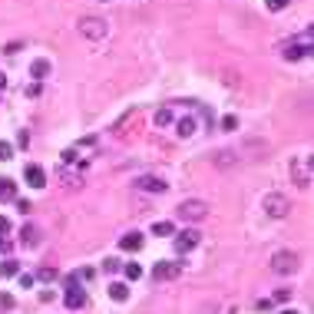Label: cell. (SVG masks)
Segmentation results:
<instances>
[{
  "label": "cell",
  "mask_w": 314,
  "mask_h": 314,
  "mask_svg": "<svg viewBox=\"0 0 314 314\" xmlns=\"http://www.w3.org/2000/svg\"><path fill=\"white\" fill-rule=\"evenodd\" d=\"M175 215L182 218V222H202L208 215V202H202V198H185V202H179Z\"/></svg>",
  "instance_id": "cell-1"
},
{
  "label": "cell",
  "mask_w": 314,
  "mask_h": 314,
  "mask_svg": "<svg viewBox=\"0 0 314 314\" xmlns=\"http://www.w3.org/2000/svg\"><path fill=\"white\" fill-rule=\"evenodd\" d=\"M63 304L70 308V311H79V308L86 304V291H83V284H79V278H76V275H70V278H66Z\"/></svg>",
  "instance_id": "cell-2"
},
{
  "label": "cell",
  "mask_w": 314,
  "mask_h": 314,
  "mask_svg": "<svg viewBox=\"0 0 314 314\" xmlns=\"http://www.w3.org/2000/svg\"><path fill=\"white\" fill-rule=\"evenodd\" d=\"M271 271L275 275H294L298 271V255L294 251H275L271 255Z\"/></svg>",
  "instance_id": "cell-3"
},
{
  "label": "cell",
  "mask_w": 314,
  "mask_h": 314,
  "mask_svg": "<svg viewBox=\"0 0 314 314\" xmlns=\"http://www.w3.org/2000/svg\"><path fill=\"white\" fill-rule=\"evenodd\" d=\"M79 33L89 37V40H103L109 33V23L103 20V17H83V20H79Z\"/></svg>",
  "instance_id": "cell-4"
},
{
  "label": "cell",
  "mask_w": 314,
  "mask_h": 314,
  "mask_svg": "<svg viewBox=\"0 0 314 314\" xmlns=\"http://www.w3.org/2000/svg\"><path fill=\"white\" fill-rule=\"evenodd\" d=\"M265 212H268L271 218H284L291 212V202H288L281 192H271V195H265Z\"/></svg>",
  "instance_id": "cell-5"
},
{
  "label": "cell",
  "mask_w": 314,
  "mask_h": 314,
  "mask_svg": "<svg viewBox=\"0 0 314 314\" xmlns=\"http://www.w3.org/2000/svg\"><path fill=\"white\" fill-rule=\"evenodd\" d=\"M198 232L195 228H182V232H175V241H172V248H175V255H185V251H192L195 245H198Z\"/></svg>",
  "instance_id": "cell-6"
},
{
  "label": "cell",
  "mask_w": 314,
  "mask_h": 314,
  "mask_svg": "<svg viewBox=\"0 0 314 314\" xmlns=\"http://www.w3.org/2000/svg\"><path fill=\"white\" fill-rule=\"evenodd\" d=\"M179 275H182V265H179V261H159V265L152 268V278H156V281H172Z\"/></svg>",
  "instance_id": "cell-7"
},
{
  "label": "cell",
  "mask_w": 314,
  "mask_h": 314,
  "mask_svg": "<svg viewBox=\"0 0 314 314\" xmlns=\"http://www.w3.org/2000/svg\"><path fill=\"white\" fill-rule=\"evenodd\" d=\"M291 175H294V185L308 189V185H311V159H298V162L291 165Z\"/></svg>",
  "instance_id": "cell-8"
},
{
  "label": "cell",
  "mask_w": 314,
  "mask_h": 314,
  "mask_svg": "<svg viewBox=\"0 0 314 314\" xmlns=\"http://www.w3.org/2000/svg\"><path fill=\"white\" fill-rule=\"evenodd\" d=\"M136 189H139V192H165L169 182L159 179V175H139V179H136Z\"/></svg>",
  "instance_id": "cell-9"
},
{
  "label": "cell",
  "mask_w": 314,
  "mask_h": 314,
  "mask_svg": "<svg viewBox=\"0 0 314 314\" xmlns=\"http://www.w3.org/2000/svg\"><path fill=\"white\" fill-rule=\"evenodd\" d=\"M23 179H27V185H33V189H43L46 185V172L40 165H27V169H23Z\"/></svg>",
  "instance_id": "cell-10"
},
{
  "label": "cell",
  "mask_w": 314,
  "mask_h": 314,
  "mask_svg": "<svg viewBox=\"0 0 314 314\" xmlns=\"http://www.w3.org/2000/svg\"><path fill=\"white\" fill-rule=\"evenodd\" d=\"M20 245L23 248H37V245H40V228L37 225H23L20 228Z\"/></svg>",
  "instance_id": "cell-11"
},
{
  "label": "cell",
  "mask_w": 314,
  "mask_h": 314,
  "mask_svg": "<svg viewBox=\"0 0 314 314\" xmlns=\"http://www.w3.org/2000/svg\"><path fill=\"white\" fill-rule=\"evenodd\" d=\"M308 53H311V43H298L294 40V43L284 46V60H304Z\"/></svg>",
  "instance_id": "cell-12"
},
{
  "label": "cell",
  "mask_w": 314,
  "mask_h": 314,
  "mask_svg": "<svg viewBox=\"0 0 314 314\" xmlns=\"http://www.w3.org/2000/svg\"><path fill=\"white\" fill-rule=\"evenodd\" d=\"M142 241H146V238H142L139 232H129V235H122V238H119V248L122 251H139Z\"/></svg>",
  "instance_id": "cell-13"
},
{
  "label": "cell",
  "mask_w": 314,
  "mask_h": 314,
  "mask_svg": "<svg viewBox=\"0 0 314 314\" xmlns=\"http://www.w3.org/2000/svg\"><path fill=\"white\" fill-rule=\"evenodd\" d=\"M0 202H17V182L13 179H0Z\"/></svg>",
  "instance_id": "cell-14"
},
{
  "label": "cell",
  "mask_w": 314,
  "mask_h": 314,
  "mask_svg": "<svg viewBox=\"0 0 314 314\" xmlns=\"http://www.w3.org/2000/svg\"><path fill=\"white\" fill-rule=\"evenodd\" d=\"M109 298H113V301H126V298H129V284L126 281H113L109 284Z\"/></svg>",
  "instance_id": "cell-15"
},
{
  "label": "cell",
  "mask_w": 314,
  "mask_h": 314,
  "mask_svg": "<svg viewBox=\"0 0 314 314\" xmlns=\"http://www.w3.org/2000/svg\"><path fill=\"white\" fill-rule=\"evenodd\" d=\"M46 73H50V60L40 56V60H33V63H30V76H33V79H43Z\"/></svg>",
  "instance_id": "cell-16"
},
{
  "label": "cell",
  "mask_w": 314,
  "mask_h": 314,
  "mask_svg": "<svg viewBox=\"0 0 314 314\" xmlns=\"http://www.w3.org/2000/svg\"><path fill=\"white\" fill-rule=\"evenodd\" d=\"M175 129H179V136H182V139H189V136L198 129V126H195V116H185V119H179V122H175Z\"/></svg>",
  "instance_id": "cell-17"
},
{
  "label": "cell",
  "mask_w": 314,
  "mask_h": 314,
  "mask_svg": "<svg viewBox=\"0 0 314 314\" xmlns=\"http://www.w3.org/2000/svg\"><path fill=\"white\" fill-rule=\"evenodd\" d=\"M33 278H37V281H56V278H60V271H56L53 265H43V268L37 271Z\"/></svg>",
  "instance_id": "cell-18"
},
{
  "label": "cell",
  "mask_w": 314,
  "mask_h": 314,
  "mask_svg": "<svg viewBox=\"0 0 314 314\" xmlns=\"http://www.w3.org/2000/svg\"><path fill=\"white\" fill-rule=\"evenodd\" d=\"M0 275H3V278H13V275H20V261H17V258H7L3 265H0Z\"/></svg>",
  "instance_id": "cell-19"
},
{
  "label": "cell",
  "mask_w": 314,
  "mask_h": 314,
  "mask_svg": "<svg viewBox=\"0 0 314 314\" xmlns=\"http://www.w3.org/2000/svg\"><path fill=\"white\" fill-rule=\"evenodd\" d=\"M215 165H218V169H232V165H235V152L222 149V152L215 156Z\"/></svg>",
  "instance_id": "cell-20"
},
{
  "label": "cell",
  "mask_w": 314,
  "mask_h": 314,
  "mask_svg": "<svg viewBox=\"0 0 314 314\" xmlns=\"http://www.w3.org/2000/svg\"><path fill=\"white\" fill-rule=\"evenodd\" d=\"M152 235H162V238L165 235H175V225L172 222H156V225H152Z\"/></svg>",
  "instance_id": "cell-21"
},
{
  "label": "cell",
  "mask_w": 314,
  "mask_h": 314,
  "mask_svg": "<svg viewBox=\"0 0 314 314\" xmlns=\"http://www.w3.org/2000/svg\"><path fill=\"white\" fill-rule=\"evenodd\" d=\"M122 271H126V278H129V281H139V278H142V268L136 265V261H129V265H122Z\"/></svg>",
  "instance_id": "cell-22"
},
{
  "label": "cell",
  "mask_w": 314,
  "mask_h": 314,
  "mask_svg": "<svg viewBox=\"0 0 314 314\" xmlns=\"http://www.w3.org/2000/svg\"><path fill=\"white\" fill-rule=\"evenodd\" d=\"M172 119H175L172 109H159V113H156V126H169Z\"/></svg>",
  "instance_id": "cell-23"
},
{
  "label": "cell",
  "mask_w": 314,
  "mask_h": 314,
  "mask_svg": "<svg viewBox=\"0 0 314 314\" xmlns=\"http://www.w3.org/2000/svg\"><path fill=\"white\" fill-rule=\"evenodd\" d=\"M13 304H17V301H13V294H7V291H0V311H10Z\"/></svg>",
  "instance_id": "cell-24"
},
{
  "label": "cell",
  "mask_w": 314,
  "mask_h": 314,
  "mask_svg": "<svg viewBox=\"0 0 314 314\" xmlns=\"http://www.w3.org/2000/svg\"><path fill=\"white\" fill-rule=\"evenodd\" d=\"M222 129L235 132V129H238V119H235V116H222Z\"/></svg>",
  "instance_id": "cell-25"
},
{
  "label": "cell",
  "mask_w": 314,
  "mask_h": 314,
  "mask_svg": "<svg viewBox=\"0 0 314 314\" xmlns=\"http://www.w3.org/2000/svg\"><path fill=\"white\" fill-rule=\"evenodd\" d=\"M119 268H122L119 258H106V261H103V271H109V275H113V271H119Z\"/></svg>",
  "instance_id": "cell-26"
},
{
  "label": "cell",
  "mask_w": 314,
  "mask_h": 314,
  "mask_svg": "<svg viewBox=\"0 0 314 314\" xmlns=\"http://www.w3.org/2000/svg\"><path fill=\"white\" fill-rule=\"evenodd\" d=\"M60 159H63V165H76V162H79V159H76V149H66Z\"/></svg>",
  "instance_id": "cell-27"
},
{
  "label": "cell",
  "mask_w": 314,
  "mask_h": 314,
  "mask_svg": "<svg viewBox=\"0 0 314 314\" xmlns=\"http://www.w3.org/2000/svg\"><path fill=\"white\" fill-rule=\"evenodd\" d=\"M288 298H291V288H278V291H275V298H271V301H288Z\"/></svg>",
  "instance_id": "cell-28"
},
{
  "label": "cell",
  "mask_w": 314,
  "mask_h": 314,
  "mask_svg": "<svg viewBox=\"0 0 314 314\" xmlns=\"http://www.w3.org/2000/svg\"><path fill=\"white\" fill-rule=\"evenodd\" d=\"M60 179L66 182V189H79V179H76V175H66V172H60Z\"/></svg>",
  "instance_id": "cell-29"
},
{
  "label": "cell",
  "mask_w": 314,
  "mask_h": 314,
  "mask_svg": "<svg viewBox=\"0 0 314 314\" xmlns=\"http://www.w3.org/2000/svg\"><path fill=\"white\" fill-rule=\"evenodd\" d=\"M265 3H268V10H284L291 0H265Z\"/></svg>",
  "instance_id": "cell-30"
},
{
  "label": "cell",
  "mask_w": 314,
  "mask_h": 314,
  "mask_svg": "<svg viewBox=\"0 0 314 314\" xmlns=\"http://www.w3.org/2000/svg\"><path fill=\"white\" fill-rule=\"evenodd\" d=\"M13 156V146L10 142H0V159H3V162H7V159H10Z\"/></svg>",
  "instance_id": "cell-31"
},
{
  "label": "cell",
  "mask_w": 314,
  "mask_h": 314,
  "mask_svg": "<svg viewBox=\"0 0 314 314\" xmlns=\"http://www.w3.org/2000/svg\"><path fill=\"white\" fill-rule=\"evenodd\" d=\"M17 208H20L23 215H30V212H33V205H30V202H27V198H17Z\"/></svg>",
  "instance_id": "cell-32"
},
{
  "label": "cell",
  "mask_w": 314,
  "mask_h": 314,
  "mask_svg": "<svg viewBox=\"0 0 314 314\" xmlns=\"http://www.w3.org/2000/svg\"><path fill=\"white\" fill-rule=\"evenodd\" d=\"M17 146L27 149V146H30V132H20V136H17Z\"/></svg>",
  "instance_id": "cell-33"
},
{
  "label": "cell",
  "mask_w": 314,
  "mask_h": 314,
  "mask_svg": "<svg viewBox=\"0 0 314 314\" xmlns=\"http://www.w3.org/2000/svg\"><path fill=\"white\" fill-rule=\"evenodd\" d=\"M20 46H23V43H17V40H13V43L3 46V53H20Z\"/></svg>",
  "instance_id": "cell-34"
},
{
  "label": "cell",
  "mask_w": 314,
  "mask_h": 314,
  "mask_svg": "<svg viewBox=\"0 0 314 314\" xmlns=\"http://www.w3.org/2000/svg\"><path fill=\"white\" fill-rule=\"evenodd\" d=\"M33 281H37L33 275H20V284H23V288H33Z\"/></svg>",
  "instance_id": "cell-35"
},
{
  "label": "cell",
  "mask_w": 314,
  "mask_h": 314,
  "mask_svg": "<svg viewBox=\"0 0 314 314\" xmlns=\"http://www.w3.org/2000/svg\"><path fill=\"white\" fill-rule=\"evenodd\" d=\"M27 96H40V83H30L27 86Z\"/></svg>",
  "instance_id": "cell-36"
},
{
  "label": "cell",
  "mask_w": 314,
  "mask_h": 314,
  "mask_svg": "<svg viewBox=\"0 0 314 314\" xmlns=\"http://www.w3.org/2000/svg\"><path fill=\"white\" fill-rule=\"evenodd\" d=\"M7 232H10V222H7V218L0 215V235H7Z\"/></svg>",
  "instance_id": "cell-37"
},
{
  "label": "cell",
  "mask_w": 314,
  "mask_h": 314,
  "mask_svg": "<svg viewBox=\"0 0 314 314\" xmlns=\"http://www.w3.org/2000/svg\"><path fill=\"white\" fill-rule=\"evenodd\" d=\"M10 248H13L10 241H7V238H0V251H10Z\"/></svg>",
  "instance_id": "cell-38"
},
{
  "label": "cell",
  "mask_w": 314,
  "mask_h": 314,
  "mask_svg": "<svg viewBox=\"0 0 314 314\" xmlns=\"http://www.w3.org/2000/svg\"><path fill=\"white\" fill-rule=\"evenodd\" d=\"M0 89H7V76L0 73Z\"/></svg>",
  "instance_id": "cell-39"
},
{
  "label": "cell",
  "mask_w": 314,
  "mask_h": 314,
  "mask_svg": "<svg viewBox=\"0 0 314 314\" xmlns=\"http://www.w3.org/2000/svg\"><path fill=\"white\" fill-rule=\"evenodd\" d=\"M281 314H298V311H281Z\"/></svg>",
  "instance_id": "cell-40"
},
{
  "label": "cell",
  "mask_w": 314,
  "mask_h": 314,
  "mask_svg": "<svg viewBox=\"0 0 314 314\" xmlns=\"http://www.w3.org/2000/svg\"><path fill=\"white\" fill-rule=\"evenodd\" d=\"M99 3H109V0H99Z\"/></svg>",
  "instance_id": "cell-41"
}]
</instances>
